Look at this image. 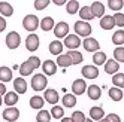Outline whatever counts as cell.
I'll return each mask as SVG.
<instances>
[{"instance_id": "1", "label": "cell", "mask_w": 124, "mask_h": 122, "mask_svg": "<svg viewBox=\"0 0 124 122\" xmlns=\"http://www.w3.org/2000/svg\"><path fill=\"white\" fill-rule=\"evenodd\" d=\"M75 33H76V36H82L87 39L91 34V25L85 21H76L75 22Z\"/></svg>"}, {"instance_id": "2", "label": "cell", "mask_w": 124, "mask_h": 122, "mask_svg": "<svg viewBox=\"0 0 124 122\" xmlns=\"http://www.w3.org/2000/svg\"><path fill=\"white\" fill-rule=\"evenodd\" d=\"M40 25L39 22V18L36 15H27V16H24V20H23V27L27 30V31H34Z\"/></svg>"}, {"instance_id": "3", "label": "cell", "mask_w": 124, "mask_h": 122, "mask_svg": "<svg viewBox=\"0 0 124 122\" xmlns=\"http://www.w3.org/2000/svg\"><path fill=\"white\" fill-rule=\"evenodd\" d=\"M46 83H48L46 76L39 73V75H34L33 76V79H31V88L34 91H42V89L46 88Z\"/></svg>"}, {"instance_id": "4", "label": "cell", "mask_w": 124, "mask_h": 122, "mask_svg": "<svg viewBox=\"0 0 124 122\" xmlns=\"http://www.w3.org/2000/svg\"><path fill=\"white\" fill-rule=\"evenodd\" d=\"M21 43V36L16 31H11L6 36V46L9 49H16Z\"/></svg>"}, {"instance_id": "5", "label": "cell", "mask_w": 124, "mask_h": 122, "mask_svg": "<svg viewBox=\"0 0 124 122\" xmlns=\"http://www.w3.org/2000/svg\"><path fill=\"white\" fill-rule=\"evenodd\" d=\"M54 34H55V37H58V39H63V37L66 39L69 36V25H67V22H64V21L58 22L54 27Z\"/></svg>"}, {"instance_id": "6", "label": "cell", "mask_w": 124, "mask_h": 122, "mask_svg": "<svg viewBox=\"0 0 124 122\" xmlns=\"http://www.w3.org/2000/svg\"><path fill=\"white\" fill-rule=\"evenodd\" d=\"M81 45V39L76 34H69V36L64 39V46L69 48L70 51H76V48Z\"/></svg>"}, {"instance_id": "7", "label": "cell", "mask_w": 124, "mask_h": 122, "mask_svg": "<svg viewBox=\"0 0 124 122\" xmlns=\"http://www.w3.org/2000/svg\"><path fill=\"white\" fill-rule=\"evenodd\" d=\"M25 48H27V51H31V52L39 48V36L38 34H34V33L29 34L27 39H25Z\"/></svg>"}, {"instance_id": "8", "label": "cell", "mask_w": 124, "mask_h": 122, "mask_svg": "<svg viewBox=\"0 0 124 122\" xmlns=\"http://www.w3.org/2000/svg\"><path fill=\"white\" fill-rule=\"evenodd\" d=\"M3 118L6 122H15L16 119L20 118V110L15 109V107H8L3 112Z\"/></svg>"}, {"instance_id": "9", "label": "cell", "mask_w": 124, "mask_h": 122, "mask_svg": "<svg viewBox=\"0 0 124 122\" xmlns=\"http://www.w3.org/2000/svg\"><path fill=\"white\" fill-rule=\"evenodd\" d=\"M85 91H87V83H85L84 79H76V81H73V83H72V92H73V95L75 94L76 95H81Z\"/></svg>"}, {"instance_id": "10", "label": "cell", "mask_w": 124, "mask_h": 122, "mask_svg": "<svg viewBox=\"0 0 124 122\" xmlns=\"http://www.w3.org/2000/svg\"><path fill=\"white\" fill-rule=\"evenodd\" d=\"M81 72H82V76L85 79H96L99 76V70H97L96 66H84Z\"/></svg>"}, {"instance_id": "11", "label": "cell", "mask_w": 124, "mask_h": 122, "mask_svg": "<svg viewBox=\"0 0 124 122\" xmlns=\"http://www.w3.org/2000/svg\"><path fill=\"white\" fill-rule=\"evenodd\" d=\"M42 70H43V73H45L46 76L55 75V72H57V63H54L52 60L43 61V64H42Z\"/></svg>"}, {"instance_id": "12", "label": "cell", "mask_w": 124, "mask_h": 122, "mask_svg": "<svg viewBox=\"0 0 124 122\" xmlns=\"http://www.w3.org/2000/svg\"><path fill=\"white\" fill-rule=\"evenodd\" d=\"M90 7H91L94 18H103L105 16V5L102 2H93V5Z\"/></svg>"}, {"instance_id": "13", "label": "cell", "mask_w": 124, "mask_h": 122, "mask_svg": "<svg viewBox=\"0 0 124 122\" xmlns=\"http://www.w3.org/2000/svg\"><path fill=\"white\" fill-rule=\"evenodd\" d=\"M82 45H84V48H85V51H88V52H97L99 51V42H97L96 39H93V37H87L84 42H82Z\"/></svg>"}, {"instance_id": "14", "label": "cell", "mask_w": 124, "mask_h": 122, "mask_svg": "<svg viewBox=\"0 0 124 122\" xmlns=\"http://www.w3.org/2000/svg\"><path fill=\"white\" fill-rule=\"evenodd\" d=\"M120 70V63H117L115 60H108L105 63V72L108 75H117Z\"/></svg>"}, {"instance_id": "15", "label": "cell", "mask_w": 124, "mask_h": 122, "mask_svg": "<svg viewBox=\"0 0 124 122\" xmlns=\"http://www.w3.org/2000/svg\"><path fill=\"white\" fill-rule=\"evenodd\" d=\"M14 89L16 94H24L27 91V82H25L23 77H16L14 81Z\"/></svg>"}, {"instance_id": "16", "label": "cell", "mask_w": 124, "mask_h": 122, "mask_svg": "<svg viewBox=\"0 0 124 122\" xmlns=\"http://www.w3.org/2000/svg\"><path fill=\"white\" fill-rule=\"evenodd\" d=\"M58 100H60V97H58V92L55 91V89H46L45 91V101H48L49 104H55L58 103Z\"/></svg>"}, {"instance_id": "17", "label": "cell", "mask_w": 124, "mask_h": 122, "mask_svg": "<svg viewBox=\"0 0 124 122\" xmlns=\"http://www.w3.org/2000/svg\"><path fill=\"white\" fill-rule=\"evenodd\" d=\"M43 104H45V98H42L40 95H33L30 98V107L36 109V110H42Z\"/></svg>"}, {"instance_id": "18", "label": "cell", "mask_w": 124, "mask_h": 122, "mask_svg": "<svg viewBox=\"0 0 124 122\" xmlns=\"http://www.w3.org/2000/svg\"><path fill=\"white\" fill-rule=\"evenodd\" d=\"M87 94L91 100H99L100 95H102V89H100V86H97V85H90L88 89H87Z\"/></svg>"}, {"instance_id": "19", "label": "cell", "mask_w": 124, "mask_h": 122, "mask_svg": "<svg viewBox=\"0 0 124 122\" xmlns=\"http://www.w3.org/2000/svg\"><path fill=\"white\" fill-rule=\"evenodd\" d=\"M103 116H105V112L100 106H93L90 109V118L93 121H100V119H103Z\"/></svg>"}, {"instance_id": "20", "label": "cell", "mask_w": 124, "mask_h": 122, "mask_svg": "<svg viewBox=\"0 0 124 122\" xmlns=\"http://www.w3.org/2000/svg\"><path fill=\"white\" fill-rule=\"evenodd\" d=\"M79 16H81V21H90L94 18V15L91 12V7L90 6H82L81 9H79Z\"/></svg>"}, {"instance_id": "21", "label": "cell", "mask_w": 124, "mask_h": 122, "mask_svg": "<svg viewBox=\"0 0 124 122\" xmlns=\"http://www.w3.org/2000/svg\"><path fill=\"white\" fill-rule=\"evenodd\" d=\"M12 81V70L9 67H0V82L2 83H6V82H9Z\"/></svg>"}, {"instance_id": "22", "label": "cell", "mask_w": 124, "mask_h": 122, "mask_svg": "<svg viewBox=\"0 0 124 122\" xmlns=\"http://www.w3.org/2000/svg\"><path fill=\"white\" fill-rule=\"evenodd\" d=\"M114 25H115V21H114V16H111V15H105L100 20V27L103 30H112Z\"/></svg>"}, {"instance_id": "23", "label": "cell", "mask_w": 124, "mask_h": 122, "mask_svg": "<svg viewBox=\"0 0 124 122\" xmlns=\"http://www.w3.org/2000/svg\"><path fill=\"white\" fill-rule=\"evenodd\" d=\"M49 52L52 55H61V52H63V43L60 40H54L49 43Z\"/></svg>"}, {"instance_id": "24", "label": "cell", "mask_w": 124, "mask_h": 122, "mask_svg": "<svg viewBox=\"0 0 124 122\" xmlns=\"http://www.w3.org/2000/svg\"><path fill=\"white\" fill-rule=\"evenodd\" d=\"M16 103H18V94H16L15 91L6 92V95H5V104H6V106L12 107V106H15Z\"/></svg>"}, {"instance_id": "25", "label": "cell", "mask_w": 124, "mask_h": 122, "mask_svg": "<svg viewBox=\"0 0 124 122\" xmlns=\"http://www.w3.org/2000/svg\"><path fill=\"white\" fill-rule=\"evenodd\" d=\"M14 14V7L8 2H0V15L2 16H11Z\"/></svg>"}, {"instance_id": "26", "label": "cell", "mask_w": 124, "mask_h": 122, "mask_svg": "<svg viewBox=\"0 0 124 122\" xmlns=\"http://www.w3.org/2000/svg\"><path fill=\"white\" fill-rule=\"evenodd\" d=\"M73 63H72V60H70V57L67 55V54H61V55H58V58H57V66H60V67H63V68H66V67H69V66H72Z\"/></svg>"}, {"instance_id": "27", "label": "cell", "mask_w": 124, "mask_h": 122, "mask_svg": "<svg viewBox=\"0 0 124 122\" xmlns=\"http://www.w3.org/2000/svg\"><path fill=\"white\" fill-rule=\"evenodd\" d=\"M106 54L105 52H100V51H97V52H94V55H93V63H94V66H102V64H105L106 63Z\"/></svg>"}, {"instance_id": "28", "label": "cell", "mask_w": 124, "mask_h": 122, "mask_svg": "<svg viewBox=\"0 0 124 122\" xmlns=\"http://www.w3.org/2000/svg\"><path fill=\"white\" fill-rule=\"evenodd\" d=\"M52 27H54V20H52V16H45V18L40 21V28L43 31H49V30H52Z\"/></svg>"}, {"instance_id": "29", "label": "cell", "mask_w": 124, "mask_h": 122, "mask_svg": "<svg viewBox=\"0 0 124 122\" xmlns=\"http://www.w3.org/2000/svg\"><path fill=\"white\" fill-rule=\"evenodd\" d=\"M79 9H81V7H79V2H78V0H70V2H67V5H66V11L70 15L79 12Z\"/></svg>"}, {"instance_id": "30", "label": "cell", "mask_w": 124, "mask_h": 122, "mask_svg": "<svg viewBox=\"0 0 124 122\" xmlns=\"http://www.w3.org/2000/svg\"><path fill=\"white\" fill-rule=\"evenodd\" d=\"M112 43H114V45H117V46L124 45V30H118V31L114 33V36H112Z\"/></svg>"}, {"instance_id": "31", "label": "cell", "mask_w": 124, "mask_h": 122, "mask_svg": "<svg viewBox=\"0 0 124 122\" xmlns=\"http://www.w3.org/2000/svg\"><path fill=\"white\" fill-rule=\"evenodd\" d=\"M33 70H34V68H33V66L29 63V60L24 61V63L20 66V73H21V76H29V75H31Z\"/></svg>"}, {"instance_id": "32", "label": "cell", "mask_w": 124, "mask_h": 122, "mask_svg": "<svg viewBox=\"0 0 124 122\" xmlns=\"http://www.w3.org/2000/svg\"><path fill=\"white\" fill-rule=\"evenodd\" d=\"M75 104H76V97H75L73 94H66L64 97H63V106L64 107L70 109V107H73Z\"/></svg>"}, {"instance_id": "33", "label": "cell", "mask_w": 124, "mask_h": 122, "mask_svg": "<svg viewBox=\"0 0 124 122\" xmlns=\"http://www.w3.org/2000/svg\"><path fill=\"white\" fill-rule=\"evenodd\" d=\"M67 55L70 57V60H72V63L73 64H79V63H82V54L79 51H69L67 52Z\"/></svg>"}, {"instance_id": "34", "label": "cell", "mask_w": 124, "mask_h": 122, "mask_svg": "<svg viewBox=\"0 0 124 122\" xmlns=\"http://www.w3.org/2000/svg\"><path fill=\"white\" fill-rule=\"evenodd\" d=\"M112 83L115 85V88H124V73H117L112 77Z\"/></svg>"}, {"instance_id": "35", "label": "cell", "mask_w": 124, "mask_h": 122, "mask_svg": "<svg viewBox=\"0 0 124 122\" xmlns=\"http://www.w3.org/2000/svg\"><path fill=\"white\" fill-rule=\"evenodd\" d=\"M36 121L38 122H49L51 121V113L48 110H39V113L36 115Z\"/></svg>"}, {"instance_id": "36", "label": "cell", "mask_w": 124, "mask_h": 122, "mask_svg": "<svg viewBox=\"0 0 124 122\" xmlns=\"http://www.w3.org/2000/svg\"><path fill=\"white\" fill-rule=\"evenodd\" d=\"M109 97L114 100V101H121V98H123V91L120 89V88H111L109 89Z\"/></svg>"}, {"instance_id": "37", "label": "cell", "mask_w": 124, "mask_h": 122, "mask_svg": "<svg viewBox=\"0 0 124 122\" xmlns=\"http://www.w3.org/2000/svg\"><path fill=\"white\" fill-rule=\"evenodd\" d=\"M51 115H52V118H55V119H63V116H64V109L61 107V106H54L51 109Z\"/></svg>"}, {"instance_id": "38", "label": "cell", "mask_w": 124, "mask_h": 122, "mask_svg": "<svg viewBox=\"0 0 124 122\" xmlns=\"http://www.w3.org/2000/svg\"><path fill=\"white\" fill-rule=\"evenodd\" d=\"M114 58H115L117 63H124V48L123 46L115 48V51H114Z\"/></svg>"}, {"instance_id": "39", "label": "cell", "mask_w": 124, "mask_h": 122, "mask_svg": "<svg viewBox=\"0 0 124 122\" xmlns=\"http://www.w3.org/2000/svg\"><path fill=\"white\" fill-rule=\"evenodd\" d=\"M108 6L112 11H121L124 6V2L123 0H108Z\"/></svg>"}, {"instance_id": "40", "label": "cell", "mask_w": 124, "mask_h": 122, "mask_svg": "<svg viewBox=\"0 0 124 122\" xmlns=\"http://www.w3.org/2000/svg\"><path fill=\"white\" fill-rule=\"evenodd\" d=\"M85 115L82 112H79V110H76V112H73L72 113V121L73 122H85Z\"/></svg>"}, {"instance_id": "41", "label": "cell", "mask_w": 124, "mask_h": 122, "mask_svg": "<svg viewBox=\"0 0 124 122\" xmlns=\"http://www.w3.org/2000/svg\"><path fill=\"white\" fill-rule=\"evenodd\" d=\"M114 21H115V25L118 27H124V15L121 12H117L114 15Z\"/></svg>"}, {"instance_id": "42", "label": "cell", "mask_w": 124, "mask_h": 122, "mask_svg": "<svg viewBox=\"0 0 124 122\" xmlns=\"http://www.w3.org/2000/svg\"><path fill=\"white\" fill-rule=\"evenodd\" d=\"M48 5H49V0H36V2H34V7H36L38 11L45 9Z\"/></svg>"}, {"instance_id": "43", "label": "cell", "mask_w": 124, "mask_h": 122, "mask_svg": "<svg viewBox=\"0 0 124 122\" xmlns=\"http://www.w3.org/2000/svg\"><path fill=\"white\" fill-rule=\"evenodd\" d=\"M29 63L33 66L34 70H36V68L40 67V58H38V57H30V58H29Z\"/></svg>"}, {"instance_id": "44", "label": "cell", "mask_w": 124, "mask_h": 122, "mask_svg": "<svg viewBox=\"0 0 124 122\" xmlns=\"http://www.w3.org/2000/svg\"><path fill=\"white\" fill-rule=\"evenodd\" d=\"M106 119H108V122H121L120 116L115 115V113H109V115L106 116Z\"/></svg>"}, {"instance_id": "45", "label": "cell", "mask_w": 124, "mask_h": 122, "mask_svg": "<svg viewBox=\"0 0 124 122\" xmlns=\"http://www.w3.org/2000/svg\"><path fill=\"white\" fill-rule=\"evenodd\" d=\"M5 28H6V21H5L3 16H0V33L5 31Z\"/></svg>"}, {"instance_id": "46", "label": "cell", "mask_w": 124, "mask_h": 122, "mask_svg": "<svg viewBox=\"0 0 124 122\" xmlns=\"http://www.w3.org/2000/svg\"><path fill=\"white\" fill-rule=\"evenodd\" d=\"M0 95H6V85L0 82Z\"/></svg>"}, {"instance_id": "47", "label": "cell", "mask_w": 124, "mask_h": 122, "mask_svg": "<svg viewBox=\"0 0 124 122\" xmlns=\"http://www.w3.org/2000/svg\"><path fill=\"white\" fill-rule=\"evenodd\" d=\"M52 3H55V5L61 6V5H64V0H52Z\"/></svg>"}, {"instance_id": "48", "label": "cell", "mask_w": 124, "mask_h": 122, "mask_svg": "<svg viewBox=\"0 0 124 122\" xmlns=\"http://www.w3.org/2000/svg\"><path fill=\"white\" fill-rule=\"evenodd\" d=\"M61 122H73V121H72V118H63Z\"/></svg>"}, {"instance_id": "49", "label": "cell", "mask_w": 124, "mask_h": 122, "mask_svg": "<svg viewBox=\"0 0 124 122\" xmlns=\"http://www.w3.org/2000/svg\"><path fill=\"white\" fill-rule=\"evenodd\" d=\"M99 122H108V119H106V118H103V119H100Z\"/></svg>"}, {"instance_id": "50", "label": "cell", "mask_w": 124, "mask_h": 122, "mask_svg": "<svg viewBox=\"0 0 124 122\" xmlns=\"http://www.w3.org/2000/svg\"><path fill=\"white\" fill-rule=\"evenodd\" d=\"M85 122H94L93 119H85Z\"/></svg>"}, {"instance_id": "51", "label": "cell", "mask_w": 124, "mask_h": 122, "mask_svg": "<svg viewBox=\"0 0 124 122\" xmlns=\"http://www.w3.org/2000/svg\"><path fill=\"white\" fill-rule=\"evenodd\" d=\"M2 101H3V100H2V95H0V106H2Z\"/></svg>"}, {"instance_id": "52", "label": "cell", "mask_w": 124, "mask_h": 122, "mask_svg": "<svg viewBox=\"0 0 124 122\" xmlns=\"http://www.w3.org/2000/svg\"><path fill=\"white\" fill-rule=\"evenodd\" d=\"M3 122H6V121H3Z\"/></svg>"}]
</instances>
